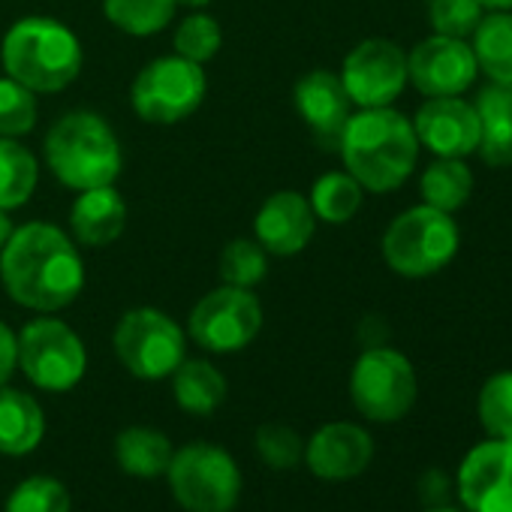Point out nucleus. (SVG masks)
I'll return each instance as SVG.
<instances>
[{"instance_id":"8","label":"nucleus","mask_w":512,"mask_h":512,"mask_svg":"<svg viewBox=\"0 0 512 512\" xmlns=\"http://www.w3.org/2000/svg\"><path fill=\"white\" fill-rule=\"evenodd\" d=\"M19 368L46 392H70L88 371V350L76 329L55 317L31 320L19 335Z\"/></svg>"},{"instance_id":"33","label":"nucleus","mask_w":512,"mask_h":512,"mask_svg":"<svg viewBox=\"0 0 512 512\" xmlns=\"http://www.w3.org/2000/svg\"><path fill=\"white\" fill-rule=\"evenodd\" d=\"M220 46H223L220 22L211 19L208 13L187 16L175 31V55H181L193 64H208L220 52Z\"/></svg>"},{"instance_id":"27","label":"nucleus","mask_w":512,"mask_h":512,"mask_svg":"<svg viewBox=\"0 0 512 512\" xmlns=\"http://www.w3.org/2000/svg\"><path fill=\"white\" fill-rule=\"evenodd\" d=\"M362 184L344 169V172H326L314 181L311 187V208H314V217L323 220V223H332V226H341L347 220L356 217V211L362 208Z\"/></svg>"},{"instance_id":"10","label":"nucleus","mask_w":512,"mask_h":512,"mask_svg":"<svg viewBox=\"0 0 512 512\" xmlns=\"http://www.w3.org/2000/svg\"><path fill=\"white\" fill-rule=\"evenodd\" d=\"M416 371L392 347L365 350L350 371V398L368 422H398L416 404Z\"/></svg>"},{"instance_id":"31","label":"nucleus","mask_w":512,"mask_h":512,"mask_svg":"<svg viewBox=\"0 0 512 512\" xmlns=\"http://www.w3.org/2000/svg\"><path fill=\"white\" fill-rule=\"evenodd\" d=\"M4 512H73V497L55 476H28L10 491Z\"/></svg>"},{"instance_id":"35","label":"nucleus","mask_w":512,"mask_h":512,"mask_svg":"<svg viewBox=\"0 0 512 512\" xmlns=\"http://www.w3.org/2000/svg\"><path fill=\"white\" fill-rule=\"evenodd\" d=\"M256 455L275 470H290L299 461H305V440L290 425L269 422L256 431Z\"/></svg>"},{"instance_id":"11","label":"nucleus","mask_w":512,"mask_h":512,"mask_svg":"<svg viewBox=\"0 0 512 512\" xmlns=\"http://www.w3.org/2000/svg\"><path fill=\"white\" fill-rule=\"evenodd\" d=\"M263 329V305L250 290L241 287H217L205 293L190 317L187 338L208 353H238Z\"/></svg>"},{"instance_id":"34","label":"nucleus","mask_w":512,"mask_h":512,"mask_svg":"<svg viewBox=\"0 0 512 512\" xmlns=\"http://www.w3.org/2000/svg\"><path fill=\"white\" fill-rule=\"evenodd\" d=\"M482 16L485 10L479 0H431L428 4V22L434 34L452 40H470Z\"/></svg>"},{"instance_id":"26","label":"nucleus","mask_w":512,"mask_h":512,"mask_svg":"<svg viewBox=\"0 0 512 512\" xmlns=\"http://www.w3.org/2000/svg\"><path fill=\"white\" fill-rule=\"evenodd\" d=\"M40 181L37 157L16 139L0 136V208L16 211L22 208Z\"/></svg>"},{"instance_id":"1","label":"nucleus","mask_w":512,"mask_h":512,"mask_svg":"<svg viewBox=\"0 0 512 512\" xmlns=\"http://www.w3.org/2000/svg\"><path fill=\"white\" fill-rule=\"evenodd\" d=\"M0 281L16 305L55 314L82 296L85 263L64 229L37 220L13 229L0 247Z\"/></svg>"},{"instance_id":"2","label":"nucleus","mask_w":512,"mask_h":512,"mask_svg":"<svg viewBox=\"0 0 512 512\" xmlns=\"http://www.w3.org/2000/svg\"><path fill=\"white\" fill-rule=\"evenodd\" d=\"M341 160L344 169L371 193L398 190L419 163V139L413 121L392 106L359 109L350 115L341 133Z\"/></svg>"},{"instance_id":"24","label":"nucleus","mask_w":512,"mask_h":512,"mask_svg":"<svg viewBox=\"0 0 512 512\" xmlns=\"http://www.w3.org/2000/svg\"><path fill=\"white\" fill-rule=\"evenodd\" d=\"M470 49L488 82L512 85V10L485 13L470 37Z\"/></svg>"},{"instance_id":"4","label":"nucleus","mask_w":512,"mask_h":512,"mask_svg":"<svg viewBox=\"0 0 512 512\" xmlns=\"http://www.w3.org/2000/svg\"><path fill=\"white\" fill-rule=\"evenodd\" d=\"M43 154L55 178L70 190L115 184L124 166L115 130L94 112H67L58 118L46 133Z\"/></svg>"},{"instance_id":"38","label":"nucleus","mask_w":512,"mask_h":512,"mask_svg":"<svg viewBox=\"0 0 512 512\" xmlns=\"http://www.w3.org/2000/svg\"><path fill=\"white\" fill-rule=\"evenodd\" d=\"M13 235V223H10V217H7V211L0 208V247L7 244V238Z\"/></svg>"},{"instance_id":"40","label":"nucleus","mask_w":512,"mask_h":512,"mask_svg":"<svg viewBox=\"0 0 512 512\" xmlns=\"http://www.w3.org/2000/svg\"><path fill=\"white\" fill-rule=\"evenodd\" d=\"M428 512H467L464 506L458 509V506H434V509H428Z\"/></svg>"},{"instance_id":"32","label":"nucleus","mask_w":512,"mask_h":512,"mask_svg":"<svg viewBox=\"0 0 512 512\" xmlns=\"http://www.w3.org/2000/svg\"><path fill=\"white\" fill-rule=\"evenodd\" d=\"M37 94L22 82L4 76L0 79V136L19 139L34 130L37 124Z\"/></svg>"},{"instance_id":"28","label":"nucleus","mask_w":512,"mask_h":512,"mask_svg":"<svg viewBox=\"0 0 512 512\" xmlns=\"http://www.w3.org/2000/svg\"><path fill=\"white\" fill-rule=\"evenodd\" d=\"M178 0H103L106 19L130 37H154L175 19Z\"/></svg>"},{"instance_id":"22","label":"nucleus","mask_w":512,"mask_h":512,"mask_svg":"<svg viewBox=\"0 0 512 512\" xmlns=\"http://www.w3.org/2000/svg\"><path fill=\"white\" fill-rule=\"evenodd\" d=\"M172 452V440L148 425H130L115 437V461L133 479L166 476Z\"/></svg>"},{"instance_id":"25","label":"nucleus","mask_w":512,"mask_h":512,"mask_svg":"<svg viewBox=\"0 0 512 512\" xmlns=\"http://www.w3.org/2000/svg\"><path fill=\"white\" fill-rule=\"evenodd\" d=\"M419 190H422L425 205L446 211V214H455L473 196V172L464 160L434 157V163L422 172Z\"/></svg>"},{"instance_id":"15","label":"nucleus","mask_w":512,"mask_h":512,"mask_svg":"<svg viewBox=\"0 0 512 512\" xmlns=\"http://www.w3.org/2000/svg\"><path fill=\"white\" fill-rule=\"evenodd\" d=\"M413 130L434 157L467 160L479 148V115L464 97H428L413 118Z\"/></svg>"},{"instance_id":"12","label":"nucleus","mask_w":512,"mask_h":512,"mask_svg":"<svg viewBox=\"0 0 512 512\" xmlns=\"http://www.w3.org/2000/svg\"><path fill=\"white\" fill-rule=\"evenodd\" d=\"M341 82L359 109L392 106L407 88V52L383 37L362 40L341 67Z\"/></svg>"},{"instance_id":"19","label":"nucleus","mask_w":512,"mask_h":512,"mask_svg":"<svg viewBox=\"0 0 512 512\" xmlns=\"http://www.w3.org/2000/svg\"><path fill=\"white\" fill-rule=\"evenodd\" d=\"M124 226H127V202L115 190V184L79 190L70 208V229L79 244L106 247L124 232Z\"/></svg>"},{"instance_id":"7","label":"nucleus","mask_w":512,"mask_h":512,"mask_svg":"<svg viewBox=\"0 0 512 512\" xmlns=\"http://www.w3.org/2000/svg\"><path fill=\"white\" fill-rule=\"evenodd\" d=\"M118 362L136 380H166L187 359V332L157 308L127 311L112 335Z\"/></svg>"},{"instance_id":"16","label":"nucleus","mask_w":512,"mask_h":512,"mask_svg":"<svg viewBox=\"0 0 512 512\" xmlns=\"http://www.w3.org/2000/svg\"><path fill=\"white\" fill-rule=\"evenodd\" d=\"M293 103H296L299 118L308 124L311 136L320 142V148L338 151L341 133L353 115V100H350L341 76L332 70L305 73L293 88Z\"/></svg>"},{"instance_id":"37","label":"nucleus","mask_w":512,"mask_h":512,"mask_svg":"<svg viewBox=\"0 0 512 512\" xmlns=\"http://www.w3.org/2000/svg\"><path fill=\"white\" fill-rule=\"evenodd\" d=\"M485 13H506L512 10V0H479Z\"/></svg>"},{"instance_id":"17","label":"nucleus","mask_w":512,"mask_h":512,"mask_svg":"<svg viewBox=\"0 0 512 512\" xmlns=\"http://www.w3.org/2000/svg\"><path fill=\"white\" fill-rule=\"evenodd\" d=\"M374 458L371 434L356 422H329L305 443V464L317 479L347 482L368 470Z\"/></svg>"},{"instance_id":"36","label":"nucleus","mask_w":512,"mask_h":512,"mask_svg":"<svg viewBox=\"0 0 512 512\" xmlns=\"http://www.w3.org/2000/svg\"><path fill=\"white\" fill-rule=\"evenodd\" d=\"M16 368H19V341L16 332L0 320V386L10 383Z\"/></svg>"},{"instance_id":"39","label":"nucleus","mask_w":512,"mask_h":512,"mask_svg":"<svg viewBox=\"0 0 512 512\" xmlns=\"http://www.w3.org/2000/svg\"><path fill=\"white\" fill-rule=\"evenodd\" d=\"M181 7H190V10H202V7H208L211 0H178Z\"/></svg>"},{"instance_id":"14","label":"nucleus","mask_w":512,"mask_h":512,"mask_svg":"<svg viewBox=\"0 0 512 512\" xmlns=\"http://www.w3.org/2000/svg\"><path fill=\"white\" fill-rule=\"evenodd\" d=\"M458 497L467 512H512V440L488 437L464 455Z\"/></svg>"},{"instance_id":"9","label":"nucleus","mask_w":512,"mask_h":512,"mask_svg":"<svg viewBox=\"0 0 512 512\" xmlns=\"http://www.w3.org/2000/svg\"><path fill=\"white\" fill-rule=\"evenodd\" d=\"M205 91L208 82L202 64L181 55H166L139 70L130 88V103L142 121L169 127L190 118L202 106Z\"/></svg>"},{"instance_id":"3","label":"nucleus","mask_w":512,"mask_h":512,"mask_svg":"<svg viewBox=\"0 0 512 512\" xmlns=\"http://www.w3.org/2000/svg\"><path fill=\"white\" fill-rule=\"evenodd\" d=\"M0 64L10 79L34 94H58L82 73V43L64 22L28 16L7 31L0 43Z\"/></svg>"},{"instance_id":"5","label":"nucleus","mask_w":512,"mask_h":512,"mask_svg":"<svg viewBox=\"0 0 512 512\" xmlns=\"http://www.w3.org/2000/svg\"><path fill=\"white\" fill-rule=\"evenodd\" d=\"M461 232L452 214L431 205H413L401 211L383 232L386 266L410 281L431 278L443 272L458 253Z\"/></svg>"},{"instance_id":"21","label":"nucleus","mask_w":512,"mask_h":512,"mask_svg":"<svg viewBox=\"0 0 512 512\" xmlns=\"http://www.w3.org/2000/svg\"><path fill=\"white\" fill-rule=\"evenodd\" d=\"M479 148L476 154L488 166H512V85L491 82L476 97Z\"/></svg>"},{"instance_id":"23","label":"nucleus","mask_w":512,"mask_h":512,"mask_svg":"<svg viewBox=\"0 0 512 512\" xmlns=\"http://www.w3.org/2000/svg\"><path fill=\"white\" fill-rule=\"evenodd\" d=\"M172 395L190 416H211L226 401V377L208 359H184L172 371Z\"/></svg>"},{"instance_id":"18","label":"nucleus","mask_w":512,"mask_h":512,"mask_svg":"<svg viewBox=\"0 0 512 512\" xmlns=\"http://www.w3.org/2000/svg\"><path fill=\"white\" fill-rule=\"evenodd\" d=\"M314 229H317L314 208H311L308 196H302L296 190L272 193L260 205L256 220H253L256 241H260L263 250L272 253V256H296V253H302L311 244Z\"/></svg>"},{"instance_id":"6","label":"nucleus","mask_w":512,"mask_h":512,"mask_svg":"<svg viewBox=\"0 0 512 512\" xmlns=\"http://www.w3.org/2000/svg\"><path fill=\"white\" fill-rule=\"evenodd\" d=\"M166 482L187 512H232L241 497V470L235 458L208 440L175 449Z\"/></svg>"},{"instance_id":"13","label":"nucleus","mask_w":512,"mask_h":512,"mask_svg":"<svg viewBox=\"0 0 512 512\" xmlns=\"http://www.w3.org/2000/svg\"><path fill=\"white\" fill-rule=\"evenodd\" d=\"M479 76L470 40L431 34L407 52V79L425 97H464Z\"/></svg>"},{"instance_id":"20","label":"nucleus","mask_w":512,"mask_h":512,"mask_svg":"<svg viewBox=\"0 0 512 512\" xmlns=\"http://www.w3.org/2000/svg\"><path fill=\"white\" fill-rule=\"evenodd\" d=\"M46 437V413L34 395L0 386V455L25 458Z\"/></svg>"},{"instance_id":"30","label":"nucleus","mask_w":512,"mask_h":512,"mask_svg":"<svg viewBox=\"0 0 512 512\" xmlns=\"http://www.w3.org/2000/svg\"><path fill=\"white\" fill-rule=\"evenodd\" d=\"M476 413L488 437L512 440V371H497L482 383Z\"/></svg>"},{"instance_id":"29","label":"nucleus","mask_w":512,"mask_h":512,"mask_svg":"<svg viewBox=\"0 0 512 512\" xmlns=\"http://www.w3.org/2000/svg\"><path fill=\"white\" fill-rule=\"evenodd\" d=\"M217 272H220L223 284L241 287V290H253L256 284H263L266 275H269V253L263 250L260 241L232 238L220 250Z\"/></svg>"}]
</instances>
